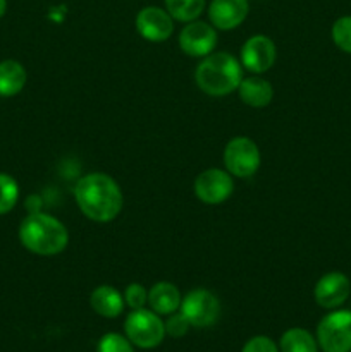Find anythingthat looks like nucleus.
Segmentation results:
<instances>
[{"instance_id":"1","label":"nucleus","mask_w":351,"mask_h":352,"mask_svg":"<svg viewBox=\"0 0 351 352\" xmlns=\"http://www.w3.org/2000/svg\"><path fill=\"white\" fill-rule=\"evenodd\" d=\"M78 208L93 222H112L123 210L124 196L119 184L102 172L83 175L74 188Z\"/></svg>"},{"instance_id":"2","label":"nucleus","mask_w":351,"mask_h":352,"mask_svg":"<svg viewBox=\"0 0 351 352\" xmlns=\"http://www.w3.org/2000/svg\"><path fill=\"white\" fill-rule=\"evenodd\" d=\"M19 241L28 251L40 256L62 253L69 244L64 223L48 213H30L19 226Z\"/></svg>"},{"instance_id":"3","label":"nucleus","mask_w":351,"mask_h":352,"mask_svg":"<svg viewBox=\"0 0 351 352\" xmlns=\"http://www.w3.org/2000/svg\"><path fill=\"white\" fill-rule=\"evenodd\" d=\"M243 79V65L227 52H212L202 58L195 71V81L210 96H226L237 91Z\"/></svg>"},{"instance_id":"4","label":"nucleus","mask_w":351,"mask_h":352,"mask_svg":"<svg viewBox=\"0 0 351 352\" xmlns=\"http://www.w3.org/2000/svg\"><path fill=\"white\" fill-rule=\"evenodd\" d=\"M124 332L131 344L140 349H153L165 337V325L151 309H133L124 322Z\"/></svg>"},{"instance_id":"5","label":"nucleus","mask_w":351,"mask_h":352,"mask_svg":"<svg viewBox=\"0 0 351 352\" xmlns=\"http://www.w3.org/2000/svg\"><path fill=\"white\" fill-rule=\"evenodd\" d=\"M317 344L323 352H351V311L337 309L320 320Z\"/></svg>"},{"instance_id":"6","label":"nucleus","mask_w":351,"mask_h":352,"mask_svg":"<svg viewBox=\"0 0 351 352\" xmlns=\"http://www.w3.org/2000/svg\"><path fill=\"white\" fill-rule=\"evenodd\" d=\"M260 150L250 138H233L224 148V165L234 177H251L260 168Z\"/></svg>"},{"instance_id":"7","label":"nucleus","mask_w":351,"mask_h":352,"mask_svg":"<svg viewBox=\"0 0 351 352\" xmlns=\"http://www.w3.org/2000/svg\"><path fill=\"white\" fill-rule=\"evenodd\" d=\"M182 315L195 329L212 327L220 316V302L217 296L206 289H193L182 298L179 306Z\"/></svg>"},{"instance_id":"8","label":"nucleus","mask_w":351,"mask_h":352,"mask_svg":"<svg viewBox=\"0 0 351 352\" xmlns=\"http://www.w3.org/2000/svg\"><path fill=\"white\" fill-rule=\"evenodd\" d=\"M234 191V181L227 170L209 168L195 179V195L205 205H220Z\"/></svg>"},{"instance_id":"9","label":"nucleus","mask_w":351,"mask_h":352,"mask_svg":"<svg viewBox=\"0 0 351 352\" xmlns=\"http://www.w3.org/2000/svg\"><path fill=\"white\" fill-rule=\"evenodd\" d=\"M217 45V30L203 21H191L179 33V47L189 57H206Z\"/></svg>"},{"instance_id":"10","label":"nucleus","mask_w":351,"mask_h":352,"mask_svg":"<svg viewBox=\"0 0 351 352\" xmlns=\"http://www.w3.org/2000/svg\"><path fill=\"white\" fill-rule=\"evenodd\" d=\"M275 57H277L275 43L265 34H255L248 38L241 47V65L255 74L267 72L275 64Z\"/></svg>"},{"instance_id":"11","label":"nucleus","mask_w":351,"mask_h":352,"mask_svg":"<svg viewBox=\"0 0 351 352\" xmlns=\"http://www.w3.org/2000/svg\"><path fill=\"white\" fill-rule=\"evenodd\" d=\"M136 30L145 40L160 43L171 38L174 31V19L165 9L157 6H148L138 12Z\"/></svg>"},{"instance_id":"12","label":"nucleus","mask_w":351,"mask_h":352,"mask_svg":"<svg viewBox=\"0 0 351 352\" xmlns=\"http://www.w3.org/2000/svg\"><path fill=\"white\" fill-rule=\"evenodd\" d=\"M351 284L350 278L341 272H329L315 284L313 289V298L320 308L336 309L346 302L350 298Z\"/></svg>"},{"instance_id":"13","label":"nucleus","mask_w":351,"mask_h":352,"mask_svg":"<svg viewBox=\"0 0 351 352\" xmlns=\"http://www.w3.org/2000/svg\"><path fill=\"white\" fill-rule=\"evenodd\" d=\"M250 12L248 0H212L209 7L210 23L215 30L229 31L240 26Z\"/></svg>"},{"instance_id":"14","label":"nucleus","mask_w":351,"mask_h":352,"mask_svg":"<svg viewBox=\"0 0 351 352\" xmlns=\"http://www.w3.org/2000/svg\"><path fill=\"white\" fill-rule=\"evenodd\" d=\"M237 93H240L241 102L253 109H264L274 98V88L270 82L264 78H257V76L241 79Z\"/></svg>"},{"instance_id":"15","label":"nucleus","mask_w":351,"mask_h":352,"mask_svg":"<svg viewBox=\"0 0 351 352\" xmlns=\"http://www.w3.org/2000/svg\"><path fill=\"white\" fill-rule=\"evenodd\" d=\"M89 305L103 318H117L124 309V296L112 285H98L89 296Z\"/></svg>"},{"instance_id":"16","label":"nucleus","mask_w":351,"mask_h":352,"mask_svg":"<svg viewBox=\"0 0 351 352\" xmlns=\"http://www.w3.org/2000/svg\"><path fill=\"white\" fill-rule=\"evenodd\" d=\"M181 292L171 282H157L148 291V305L157 315H172L181 306Z\"/></svg>"},{"instance_id":"17","label":"nucleus","mask_w":351,"mask_h":352,"mask_svg":"<svg viewBox=\"0 0 351 352\" xmlns=\"http://www.w3.org/2000/svg\"><path fill=\"white\" fill-rule=\"evenodd\" d=\"M26 69L21 62L7 58L0 62V96H16L26 85Z\"/></svg>"},{"instance_id":"18","label":"nucleus","mask_w":351,"mask_h":352,"mask_svg":"<svg viewBox=\"0 0 351 352\" xmlns=\"http://www.w3.org/2000/svg\"><path fill=\"white\" fill-rule=\"evenodd\" d=\"M281 352H319L317 339L305 329H289L279 340Z\"/></svg>"},{"instance_id":"19","label":"nucleus","mask_w":351,"mask_h":352,"mask_svg":"<svg viewBox=\"0 0 351 352\" xmlns=\"http://www.w3.org/2000/svg\"><path fill=\"white\" fill-rule=\"evenodd\" d=\"M205 9V0H165V10L172 19L181 23H191L202 16Z\"/></svg>"},{"instance_id":"20","label":"nucleus","mask_w":351,"mask_h":352,"mask_svg":"<svg viewBox=\"0 0 351 352\" xmlns=\"http://www.w3.org/2000/svg\"><path fill=\"white\" fill-rule=\"evenodd\" d=\"M19 199V186L16 179L0 172V215H6L16 206Z\"/></svg>"},{"instance_id":"21","label":"nucleus","mask_w":351,"mask_h":352,"mask_svg":"<svg viewBox=\"0 0 351 352\" xmlns=\"http://www.w3.org/2000/svg\"><path fill=\"white\" fill-rule=\"evenodd\" d=\"M332 41L339 50L351 54V16H343L332 24Z\"/></svg>"},{"instance_id":"22","label":"nucleus","mask_w":351,"mask_h":352,"mask_svg":"<svg viewBox=\"0 0 351 352\" xmlns=\"http://www.w3.org/2000/svg\"><path fill=\"white\" fill-rule=\"evenodd\" d=\"M98 352H134L133 344L120 333H105L98 342Z\"/></svg>"},{"instance_id":"23","label":"nucleus","mask_w":351,"mask_h":352,"mask_svg":"<svg viewBox=\"0 0 351 352\" xmlns=\"http://www.w3.org/2000/svg\"><path fill=\"white\" fill-rule=\"evenodd\" d=\"M124 302L131 309H141L148 302V291L141 284H129L124 291Z\"/></svg>"},{"instance_id":"24","label":"nucleus","mask_w":351,"mask_h":352,"mask_svg":"<svg viewBox=\"0 0 351 352\" xmlns=\"http://www.w3.org/2000/svg\"><path fill=\"white\" fill-rule=\"evenodd\" d=\"M165 325V336H171L174 339H179V337H184L186 332L189 330V322L186 320V316L182 315L181 311H176L172 315H169V320L164 323Z\"/></svg>"},{"instance_id":"25","label":"nucleus","mask_w":351,"mask_h":352,"mask_svg":"<svg viewBox=\"0 0 351 352\" xmlns=\"http://www.w3.org/2000/svg\"><path fill=\"white\" fill-rule=\"evenodd\" d=\"M241 352H281V351H279V347L275 346L274 340L268 339V337L265 336H258L248 340Z\"/></svg>"},{"instance_id":"26","label":"nucleus","mask_w":351,"mask_h":352,"mask_svg":"<svg viewBox=\"0 0 351 352\" xmlns=\"http://www.w3.org/2000/svg\"><path fill=\"white\" fill-rule=\"evenodd\" d=\"M6 10H7V0H0V19L3 17Z\"/></svg>"}]
</instances>
